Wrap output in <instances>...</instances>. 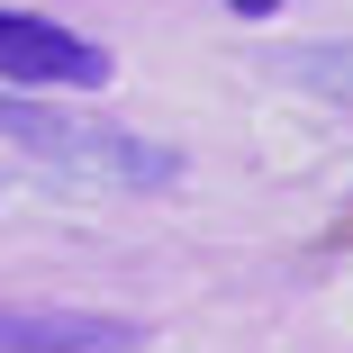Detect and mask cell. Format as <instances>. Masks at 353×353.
<instances>
[{"mask_svg": "<svg viewBox=\"0 0 353 353\" xmlns=\"http://www.w3.org/2000/svg\"><path fill=\"white\" fill-rule=\"evenodd\" d=\"M0 136H19V145L73 163V172H109V181H136V190H163L181 172L172 145H145V136L127 127H100V118H63V109H28V100H0Z\"/></svg>", "mask_w": 353, "mask_h": 353, "instance_id": "cell-1", "label": "cell"}, {"mask_svg": "<svg viewBox=\"0 0 353 353\" xmlns=\"http://www.w3.org/2000/svg\"><path fill=\"white\" fill-rule=\"evenodd\" d=\"M0 73L19 91H91V82H109V54L37 10H0Z\"/></svg>", "mask_w": 353, "mask_h": 353, "instance_id": "cell-2", "label": "cell"}, {"mask_svg": "<svg viewBox=\"0 0 353 353\" xmlns=\"http://www.w3.org/2000/svg\"><path fill=\"white\" fill-rule=\"evenodd\" d=\"M0 353H136V326L91 308H0Z\"/></svg>", "mask_w": 353, "mask_h": 353, "instance_id": "cell-3", "label": "cell"}, {"mask_svg": "<svg viewBox=\"0 0 353 353\" xmlns=\"http://www.w3.org/2000/svg\"><path fill=\"white\" fill-rule=\"evenodd\" d=\"M227 10H236V19H272V10H281V0H227Z\"/></svg>", "mask_w": 353, "mask_h": 353, "instance_id": "cell-4", "label": "cell"}]
</instances>
